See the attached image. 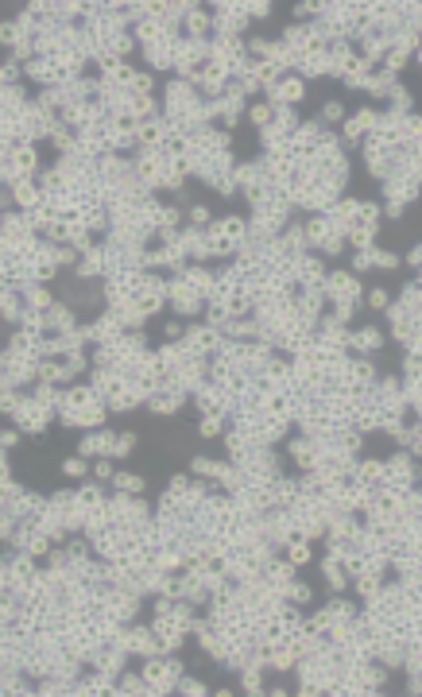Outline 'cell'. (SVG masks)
Segmentation results:
<instances>
[{"instance_id": "30bf717a", "label": "cell", "mask_w": 422, "mask_h": 697, "mask_svg": "<svg viewBox=\"0 0 422 697\" xmlns=\"http://www.w3.org/2000/svg\"><path fill=\"white\" fill-rule=\"evenodd\" d=\"M337 116H341V105L329 101V105H326V120H337Z\"/></svg>"}, {"instance_id": "9c48e42d", "label": "cell", "mask_w": 422, "mask_h": 697, "mask_svg": "<svg viewBox=\"0 0 422 697\" xmlns=\"http://www.w3.org/2000/svg\"><path fill=\"white\" fill-rule=\"evenodd\" d=\"M0 43H16V27L12 24H0Z\"/></svg>"}, {"instance_id": "6da1fadb", "label": "cell", "mask_w": 422, "mask_h": 697, "mask_svg": "<svg viewBox=\"0 0 422 697\" xmlns=\"http://www.w3.org/2000/svg\"><path fill=\"white\" fill-rule=\"evenodd\" d=\"M329 283H333V287H329V291H333L337 298H352V295H356V291H361V283H356V279H352V275H341V271H337V275L329 279Z\"/></svg>"}, {"instance_id": "52a82bcc", "label": "cell", "mask_w": 422, "mask_h": 697, "mask_svg": "<svg viewBox=\"0 0 422 697\" xmlns=\"http://www.w3.org/2000/svg\"><path fill=\"white\" fill-rule=\"evenodd\" d=\"M290 601L306 604V601H310V589H306V585H294V589H290Z\"/></svg>"}, {"instance_id": "8fae6325", "label": "cell", "mask_w": 422, "mask_h": 697, "mask_svg": "<svg viewBox=\"0 0 422 697\" xmlns=\"http://www.w3.org/2000/svg\"><path fill=\"white\" fill-rule=\"evenodd\" d=\"M19 438H16V430H8V434H0V445H16Z\"/></svg>"}, {"instance_id": "277c9868", "label": "cell", "mask_w": 422, "mask_h": 697, "mask_svg": "<svg viewBox=\"0 0 422 697\" xmlns=\"http://www.w3.org/2000/svg\"><path fill=\"white\" fill-rule=\"evenodd\" d=\"M62 473H66V477H81V473H86V465L74 457V461H62Z\"/></svg>"}, {"instance_id": "3957f363", "label": "cell", "mask_w": 422, "mask_h": 697, "mask_svg": "<svg viewBox=\"0 0 422 697\" xmlns=\"http://www.w3.org/2000/svg\"><path fill=\"white\" fill-rule=\"evenodd\" d=\"M182 693H194V697H202L205 693V686L198 678H182Z\"/></svg>"}, {"instance_id": "8992f818", "label": "cell", "mask_w": 422, "mask_h": 697, "mask_svg": "<svg viewBox=\"0 0 422 697\" xmlns=\"http://www.w3.org/2000/svg\"><path fill=\"white\" fill-rule=\"evenodd\" d=\"M116 484H120L124 492H128V488H132V492H140V488H143V480H140V477H120Z\"/></svg>"}, {"instance_id": "ba28073f", "label": "cell", "mask_w": 422, "mask_h": 697, "mask_svg": "<svg viewBox=\"0 0 422 697\" xmlns=\"http://www.w3.org/2000/svg\"><path fill=\"white\" fill-rule=\"evenodd\" d=\"M376 263H379V268H395V263H399V256H395V252H379V256H376Z\"/></svg>"}, {"instance_id": "5b68a950", "label": "cell", "mask_w": 422, "mask_h": 697, "mask_svg": "<svg viewBox=\"0 0 422 697\" xmlns=\"http://www.w3.org/2000/svg\"><path fill=\"white\" fill-rule=\"evenodd\" d=\"M368 306H372V310H384V306H387V295H384V291H372V295H368Z\"/></svg>"}, {"instance_id": "7a4b0ae2", "label": "cell", "mask_w": 422, "mask_h": 697, "mask_svg": "<svg viewBox=\"0 0 422 697\" xmlns=\"http://www.w3.org/2000/svg\"><path fill=\"white\" fill-rule=\"evenodd\" d=\"M302 93H306V86H302L299 78H283V81H279V97H290V101H302Z\"/></svg>"}]
</instances>
